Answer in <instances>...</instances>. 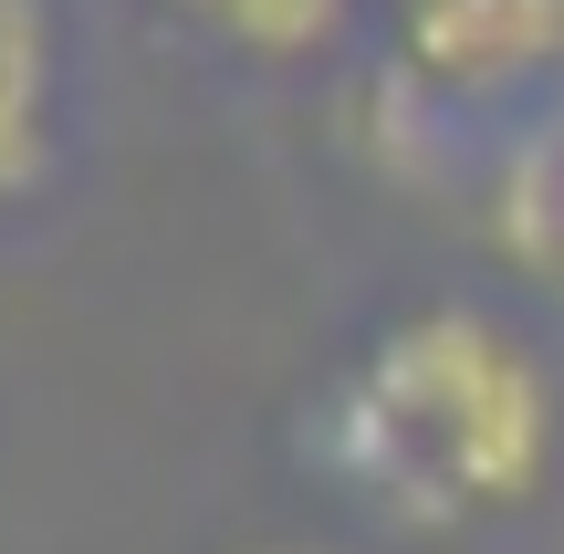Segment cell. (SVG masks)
<instances>
[{"instance_id":"cell-1","label":"cell","mask_w":564,"mask_h":554,"mask_svg":"<svg viewBox=\"0 0 564 554\" xmlns=\"http://www.w3.org/2000/svg\"><path fill=\"white\" fill-rule=\"evenodd\" d=\"M314 471L377 534H481L544 502L564 409L502 314L419 304L366 335V356L314 398Z\"/></svg>"},{"instance_id":"cell-2","label":"cell","mask_w":564,"mask_h":554,"mask_svg":"<svg viewBox=\"0 0 564 554\" xmlns=\"http://www.w3.org/2000/svg\"><path fill=\"white\" fill-rule=\"evenodd\" d=\"M398 63L429 95H512V84L564 63V0H408Z\"/></svg>"},{"instance_id":"cell-3","label":"cell","mask_w":564,"mask_h":554,"mask_svg":"<svg viewBox=\"0 0 564 554\" xmlns=\"http://www.w3.org/2000/svg\"><path fill=\"white\" fill-rule=\"evenodd\" d=\"M53 105H63L53 0H0V209L53 178Z\"/></svg>"},{"instance_id":"cell-4","label":"cell","mask_w":564,"mask_h":554,"mask_svg":"<svg viewBox=\"0 0 564 554\" xmlns=\"http://www.w3.org/2000/svg\"><path fill=\"white\" fill-rule=\"evenodd\" d=\"M178 11L199 32H220L230 53H251V63H303V53H324L345 32L356 0H178Z\"/></svg>"}]
</instances>
